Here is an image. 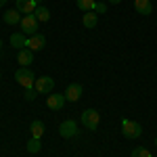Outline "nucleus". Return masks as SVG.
<instances>
[{
    "label": "nucleus",
    "instance_id": "f257e3e1",
    "mask_svg": "<svg viewBox=\"0 0 157 157\" xmlns=\"http://www.w3.org/2000/svg\"><path fill=\"white\" fill-rule=\"evenodd\" d=\"M121 134L126 136V138H130V140H134V138H138L140 134H143V128H140V124L138 121H132V120H121Z\"/></svg>",
    "mask_w": 157,
    "mask_h": 157
},
{
    "label": "nucleus",
    "instance_id": "f03ea898",
    "mask_svg": "<svg viewBox=\"0 0 157 157\" xmlns=\"http://www.w3.org/2000/svg\"><path fill=\"white\" fill-rule=\"evenodd\" d=\"M15 80H17V84L23 86V88H34V84H36V75H34V71H32V69H27V67L17 69Z\"/></svg>",
    "mask_w": 157,
    "mask_h": 157
},
{
    "label": "nucleus",
    "instance_id": "7ed1b4c3",
    "mask_svg": "<svg viewBox=\"0 0 157 157\" xmlns=\"http://www.w3.org/2000/svg\"><path fill=\"white\" fill-rule=\"evenodd\" d=\"M19 25H21V32H23L25 36H34V34H38V29H40V21L34 17V13L32 15H23Z\"/></svg>",
    "mask_w": 157,
    "mask_h": 157
},
{
    "label": "nucleus",
    "instance_id": "20e7f679",
    "mask_svg": "<svg viewBox=\"0 0 157 157\" xmlns=\"http://www.w3.org/2000/svg\"><path fill=\"white\" fill-rule=\"evenodd\" d=\"M98 111L97 109H86L84 113H82V124H84L86 130H97L98 128Z\"/></svg>",
    "mask_w": 157,
    "mask_h": 157
},
{
    "label": "nucleus",
    "instance_id": "39448f33",
    "mask_svg": "<svg viewBox=\"0 0 157 157\" xmlns=\"http://www.w3.org/2000/svg\"><path fill=\"white\" fill-rule=\"evenodd\" d=\"M34 88L38 90V94H50L52 88H55V80L50 75H42V78H36V84Z\"/></svg>",
    "mask_w": 157,
    "mask_h": 157
},
{
    "label": "nucleus",
    "instance_id": "423d86ee",
    "mask_svg": "<svg viewBox=\"0 0 157 157\" xmlns=\"http://www.w3.org/2000/svg\"><path fill=\"white\" fill-rule=\"evenodd\" d=\"M59 134L63 136V138H71V136H75V134H78V124H75L73 120H65L59 126Z\"/></svg>",
    "mask_w": 157,
    "mask_h": 157
},
{
    "label": "nucleus",
    "instance_id": "0eeeda50",
    "mask_svg": "<svg viewBox=\"0 0 157 157\" xmlns=\"http://www.w3.org/2000/svg\"><path fill=\"white\" fill-rule=\"evenodd\" d=\"M42 0H17V11L25 13V15H32L36 11V6H40Z\"/></svg>",
    "mask_w": 157,
    "mask_h": 157
},
{
    "label": "nucleus",
    "instance_id": "6e6552de",
    "mask_svg": "<svg viewBox=\"0 0 157 157\" xmlns=\"http://www.w3.org/2000/svg\"><path fill=\"white\" fill-rule=\"evenodd\" d=\"M44 44H46V38L42 36V34H34V36L27 38V44H25V46L34 52V50H42V48H44Z\"/></svg>",
    "mask_w": 157,
    "mask_h": 157
},
{
    "label": "nucleus",
    "instance_id": "1a4fd4ad",
    "mask_svg": "<svg viewBox=\"0 0 157 157\" xmlns=\"http://www.w3.org/2000/svg\"><path fill=\"white\" fill-rule=\"evenodd\" d=\"M80 97H82V86L80 84H69L67 86V90H65V101L75 103V101H80Z\"/></svg>",
    "mask_w": 157,
    "mask_h": 157
},
{
    "label": "nucleus",
    "instance_id": "9d476101",
    "mask_svg": "<svg viewBox=\"0 0 157 157\" xmlns=\"http://www.w3.org/2000/svg\"><path fill=\"white\" fill-rule=\"evenodd\" d=\"M46 105H48V109H52V111H59V109L65 105V94H52V92H50V97L46 98Z\"/></svg>",
    "mask_w": 157,
    "mask_h": 157
},
{
    "label": "nucleus",
    "instance_id": "9b49d317",
    "mask_svg": "<svg viewBox=\"0 0 157 157\" xmlns=\"http://www.w3.org/2000/svg\"><path fill=\"white\" fill-rule=\"evenodd\" d=\"M27 44V36H25L23 32H15L11 36V46L13 48H17V50H21Z\"/></svg>",
    "mask_w": 157,
    "mask_h": 157
},
{
    "label": "nucleus",
    "instance_id": "f8f14e48",
    "mask_svg": "<svg viewBox=\"0 0 157 157\" xmlns=\"http://www.w3.org/2000/svg\"><path fill=\"white\" fill-rule=\"evenodd\" d=\"M2 19H4V23H6V25H19V23H21V15H19L17 9L6 11L4 15H2Z\"/></svg>",
    "mask_w": 157,
    "mask_h": 157
},
{
    "label": "nucleus",
    "instance_id": "ddd939ff",
    "mask_svg": "<svg viewBox=\"0 0 157 157\" xmlns=\"http://www.w3.org/2000/svg\"><path fill=\"white\" fill-rule=\"evenodd\" d=\"M134 9L140 15H151L153 13V4H151V0H134Z\"/></svg>",
    "mask_w": 157,
    "mask_h": 157
},
{
    "label": "nucleus",
    "instance_id": "4468645a",
    "mask_svg": "<svg viewBox=\"0 0 157 157\" xmlns=\"http://www.w3.org/2000/svg\"><path fill=\"white\" fill-rule=\"evenodd\" d=\"M17 59L21 63V67H27L32 61H34V55H32V50L29 48H21L19 50V55H17Z\"/></svg>",
    "mask_w": 157,
    "mask_h": 157
},
{
    "label": "nucleus",
    "instance_id": "2eb2a0df",
    "mask_svg": "<svg viewBox=\"0 0 157 157\" xmlns=\"http://www.w3.org/2000/svg\"><path fill=\"white\" fill-rule=\"evenodd\" d=\"M29 130H32V138H42V134H44V124L40 120H34L32 126H29Z\"/></svg>",
    "mask_w": 157,
    "mask_h": 157
},
{
    "label": "nucleus",
    "instance_id": "dca6fc26",
    "mask_svg": "<svg viewBox=\"0 0 157 157\" xmlns=\"http://www.w3.org/2000/svg\"><path fill=\"white\" fill-rule=\"evenodd\" d=\"M82 23H84V27H88V29L97 27V13H94V11L84 13V19H82Z\"/></svg>",
    "mask_w": 157,
    "mask_h": 157
},
{
    "label": "nucleus",
    "instance_id": "f3484780",
    "mask_svg": "<svg viewBox=\"0 0 157 157\" xmlns=\"http://www.w3.org/2000/svg\"><path fill=\"white\" fill-rule=\"evenodd\" d=\"M34 17H36L38 21H48L50 19V11L46 9V6H36V11H34Z\"/></svg>",
    "mask_w": 157,
    "mask_h": 157
},
{
    "label": "nucleus",
    "instance_id": "a211bd4d",
    "mask_svg": "<svg viewBox=\"0 0 157 157\" xmlns=\"http://www.w3.org/2000/svg\"><path fill=\"white\" fill-rule=\"evenodd\" d=\"M75 4H78V9H80V11H86V13L94 11V6H97V2H94V0H75Z\"/></svg>",
    "mask_w": 157,
    "mask_h": 157
},
{
    "label": "nucleus",
    "instance_id": "6ab92c4d",
    "mask_svg": "<svg viewBox=\"0 0 157 157\" xmlns=\"http://www.w3.org/2000/svg\"><path fill=\"white\" fill-rule=\"evenodd\" d=\"M40 149H42L40 138H29V143H27V151H29V153H38Z\"/></svg>",
    "mask_w": 157,
    "mask_h": 157
},
{
    "label": "nucleus",
    "instance_id": "aec40b11",
    "mask_svg": "<svg viewBox=\"0 0 157 157\" xmlns=\"http://www.w3.org/2000/svg\"><path fill=\"white\" fill-rule=\"evenodd\" d=\"M130 157H153L151 155V151H147V149H143V147H138V149H134L132 155Z\"/></svg>",
    "mask_w": 157,
    "mask_h": 157
},
{
    "label": "nucleus",
    "instance_id": "412c9836",
    "mask_svg": "<svg viewBox=\"0 0 157 157\" xmlns=\"http://www.w3.org/2000/svg\"><path fill=\"white\" fill-rule=\"evenodd\" d=\"M36 94H38L36 88H25V98H27V101H34V98H36Z\"/></svg>",
    "mask_w": 157,
    "mask_h": 157
},
{
    "label": "nucleus",
    "instance_id": "4be33fe9",
    "mask_svg": "<svg viewBox=\"0 0 157 157\" xmlns=\"http://www.w3.org/2000/svg\"><path fill=\"white\" fill-rule=\"evenodd\" d=\"M105 9H107L105 2H97V6H94V11H97V13H105Z\"/></svg>",
    "mask_w": 157,
    "mask_h": 157
},
{
    "label": "nucleus",
    "instance_id": "5701e85b",
    "mask_svg": "<svg viewBox=\"0 0 157 157\" xmlns=\"http://www.w3.org/2000/svg\"><path fill=\"white\" fill-rule=\"evenodd\" d=\"M109 2H111V4H120L121 0H109Z\"/></svg>",
    "mask_w": 157,
    "mask_h": 157
},
{
    "label": "nucleus",
    "instance_id": "b1692460",
    "mask_svg": "<svg viewBox=\"0 0 157 157\" xmlns=\"http://www.w3.org/2000/svg\"><path fill=\"white\" fill-rule=\"evenodd\" d=\"M4 4H6V0H0V9H2V6H4Z\"/></svg>",
    "mask_w": 157,
    "mask_h": 157
},
{
    "label": "nucleus",
    "instance_id": "393cba45",
    "mask_svg": "<svg viewBox=\"0 0 157 157\" xmlns=\"http://www.w3.org/2000/svg\"><path fill=\"white\" fill-rule=\"evenodd\" d=\"M0 48H2V40H0Z\"/></svg>",
    "mask_w": 157,
    "mask_h": 157
},
{
    "label": "nucleus",
    "instance_id": "a878e982",
    "mask_svg": "<svg viewBox=\"0 0 157 157\" xmlns=\"http://www.w3.org/2000/svg\"><path fill=\"white\" fill-rule=\"evenodd\" d=\"M155 145H157V136H155Z\"/></svg>",
    "mask_w": 157,
    "mask_h": 157
}]
</instances>
